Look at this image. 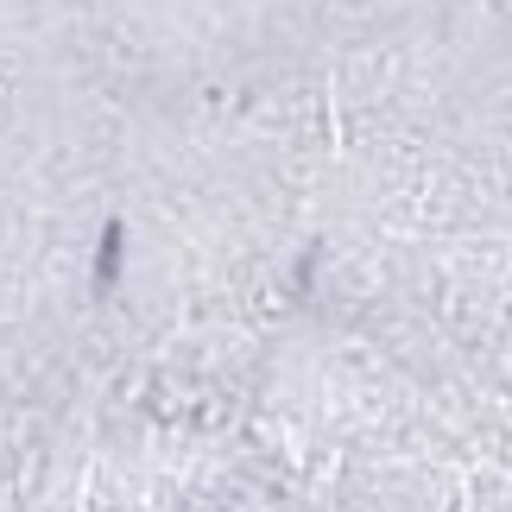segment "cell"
Returning <instances> with one entry per match:
<instances>
[{
    "label": "cell",
    "instance_id": "cell-1",
    "mask_svg": "<svg viewBox=\"0 0 512 512\" xmlns=\"http://www.w3.org/2000/svg\"><path fill=\"white\" fill-rule=\"evenodd\" d=\"M114 260H121V228L102 234V253H95V285H114Z\"/></svg>",
    "mask_w": 512,
    "mask_h": 512
}]
</instances>
